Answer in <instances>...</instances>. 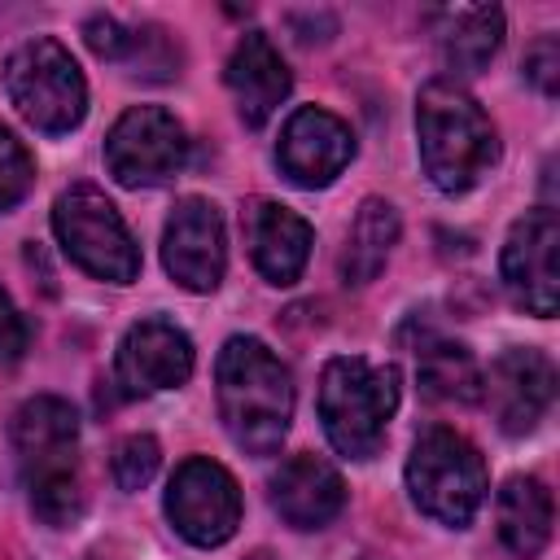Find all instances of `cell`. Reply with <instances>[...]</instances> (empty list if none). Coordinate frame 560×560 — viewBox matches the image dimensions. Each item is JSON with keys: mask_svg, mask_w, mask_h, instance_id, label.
Listing matches in <instances>:
<instances>
[{"mask_svg": "<svg viewBox=\"0 0 560 560\" xmlns=\"http://www.w3.org/2000/svg\"><path fill=\"white\" fill-rule=\"evenodd\" d=\"M494 516H499V538L512 556L521 560H534L547 542H551V521H556V508H551V490L538 481V477H508L499 499H494Z\"/></svg>", "mask_w": 560, "mask_h": 560, "instance_id": "d6986e66", "label": "cell"}, {"mask_svg": "<svg viewBox=\"0 0 560 560\" xmlns=\"http://www.w3.org/2000/svg\"><path fill=\"white\" fill-rule=\"evenodd\" d=\"M438 57L451 74H477L503 44V9L499 4H451L433 13Z\"/></svg>", "mask_w": 560, "mask_h": 560, "instance_id": "ac0fdd59", "label": "cell"}, {"mask_svg": "<svg viewBox=\"0 0 560 560\" xmlns=\"http://www.w3.org/2000/svg\"><path fill=\"white\" fill-rule=\"evenodd\" d=\"M4 92L13 109L44 136H66L88 114V83L70 48L52 35H35L4 61Z\"/></svg>", "mask_w": 560, "mask_h": 560, "instance_id": "8992f818", "label": "cell"}, {"mask_svg": "<svg viewBox=\"0 0 560 560\" xmlns=\"http://www.w3.org/2000/svg\"><path fill=\"white\" fill-rule=\"evenodd\" d=\"M398 407V372L359 354H337L319 372V420L337 455L372 459Z\"/></svg>", "mask_w": 560, "mask_h": 560, "instance_id": "277c9868", "label": "cell"}, {"mask_svg": "<svg viewBox=\"0 0 560 560\" xmlns=\"http://www.w3.org/2000/svg\"><path fill=\"white\" fill-rule=\"evenodd\" d=\"M481 398L494 411L499 429L521 438L547 416V407L556 398V368H551V359L542 350L512 346L481 376Z\"/></svg>", "mask_w": 560, "mask_h": 560, "instance_id": "4fadbf2b", "label": "cell"}, {"mask_svg": "<svg viewBox=\"0 0 560 560\" xmlns=\"http://www.w3.org/2000/svg\"><path fill=\"white\" fill-rule=\"evenodd\" d=\"M158 464H162L158 438H149V433H127V438L114 446L109 472H114V486H118V490L136 494V490H144V486L158 477Z\"/></svg>", "mask_w": 560, "mask_h": 560, "instance_id": "7402d4cb", "label": "cell"}, {"mask_svg": "<svg viewBox=\"0 0 560 560\" xmlns=\"http://www.w3.org/2000/svg\"><path fill=\"white\" fill-rule=\"evenodd\" d=\"M407 490L424 516L464 529L486 499V459L464 433L433 424L407 455Z\"/></svg>", "mask_w": 560, "mask_h": 560, "instance_id": "5b68a950", "label": "cell"}, {"mask_svg": "<svg viewBox=\"0 0 560 560\" xmlns=\"http://www.w3.org/2000/svg\"><path fill=\"white\" fill-rule=\"evenodd\" d=\"M249 560H276V556H271V551H254Z\"/></svg>", "mask_w": 560, "mask_h": 560, "instance_id": "4316f807", "label": "cell"}, {"mask_svg": "<svg viewBox=\"0 0 560 560\" xmlns=\"http://www.w3.org/2000/svg\"><path fill=\"white\" fill-rule=\"evenodd\" d=\"M245 228H249L254 267L262 271L267 284L284 289V284H293L306 271L315 232H311V223L298 210H289L280 201H254L249 214H245Z\"/></svg>", "mask_w": 560, "mask_h": 560, "instance_id": "e0dca14e", "label": "cell"}, {"mask_svg": "<svg viewBox=\"0 0 560 560\" xmlns=\"http://www.w3.org/2000/svg\"><path fill=\"white\" fill-rule=\"evenodd\" d=\"M162 262L171 280L188 293H214L228 267V236L223 214L206 197H179L166 232H162Z\"/></svg>", "mask_w": 560, "mask_h": 560, "instance_id": "8fae6325", "label": "cell"}, {"mask_svg": "<svg viewBox=\"0 0 560 560\" xmlns=\"http://www.w3.org/2000/svg\"><path fill=\"white\" fill-rule=\"evenodd\" d=\"M350 158H354V131L319 105L293 109L280 131V144H276V162H280L284 179L298 188L332 184L350 166Z\"/></svg>", "mask_w": 560, "mask_h": 560, "instance_id": "7c38bea8", "label": "cell"}, {"mask_svg": "<svg viewBox=\"0 0 560 560\" xmlns=\"http://www.w3.org/2000/svg\"><path fill=\"white\" fill-rule=\"evenodd\" d=\"M416 136L424 175L442 192H468L499 162V131L490 114L455 79H429L420 88Z\"/></svg>", "mask_w": 560, "mask_h": 560, "instance_id": "7a4b0ae2", "label": "cell"}, {"mask_svg": "<svg viewBox=\"0 0 560 560\" xmlns=\"http://www.w3.org/2000/svg\"><path fill=\"white\" fill-rule=\"evenodd\" d=\"M114 376L122 394H158L175 389L192 376V341L171 319H140L122 332L114 354Z\"/></svg>", "mask_w": 560, "mask_h": 560, "instance_id": "5bb4252c", "label": "cell"}, {"mask_svg": "<svg viewBox=\"0 0 560 560\" xmlns=\"http://www.w3.org/2000/svg\"><path fill=\"white\" fill-rule=\"evenodd\" d=\"M560 219L551 206H538V210H525L508 241H503V254H499V276H503V289L508 298L538 315V319H551L556 306H560Z\"/></svg>", "mask_w": 560, "mask_h": 560, "instance_id": "9c48e42d", "label": "cell"}, {"mask_svg": "<svg viewBox=\"0 0 560 560\" xmlns=\"http://www.w3.org/2000/svg\"><path fill=\"white\" fill-rule=\"evenodd\" d=\"M271 508L293 529H324L346 508V481L319 455H289L271 477Z\"/></svg>", "mask_w": 560, "mask_h": 560, "instance_id": "9a60e30c", "label": "cell"}, {"mask_svg": "<svg viewBox=\"0 0 560 560\" xmlns=\"http://www.w3.org/2000/svg\"><path fill=\"white\" fill-rule=\"evenodd\" d=\"M398 241V210L385 197H368L346 232V249H341V280L346 284H368L376 280V271L385 267L389 249Z\"/></svg>", "mask_w": 560, "mask_h": 560, "instance_id": "ffe728a7", "label": "cell"}, {"mask_svg": "<svg viewBox=\"0 0 560 560\" xmlns=\"http://www.w3.org/2000/svg\"><path fill=\"white\" fill-rule=\"evenodd\" d=\"M31 184H35V162L26 144L9 127H0V210H13L31 192Z\"/></svg>", "mask_w": 560, "mask_h": 560, "instance_id": "603a6c76", "label": "cell"}, {"mask_svg": "<svg viewBox=\"0 0 560 560\" xmlns=\"http://www.w3.org/2000/svg\"><path fill=\"white\" fill-rule=\"evenodd\" d=\"M52 232L79 271L109 280V284H131L140 276L136 236L127 232L118 206L101 188L92 184L66 188L52 206Z\"/></svg>", "mask_w": 560, "mask_h": 560, "instance_id": "52a82bcc", "label": "cell"}, {"mask_svg": "<svg viewBox=\"0 0 560 560\" xmlns=\"http://www.w3.org/2000/svg\"><path fill=\"white\" fill-rule=\"evenodd\" d=\"M525 79L542 96H556L560 92V39L556 35H542V39L529 44V52H525Z\"/></svg>", "mask_w": 560, "mask_h": 560, "instance_id": "d4e9b609", "label": "cell"}, {"mask_svg": "<svg viewBox=\"0 0 560 560\" xmlns=\"http://www.w3.org/2000/svg\"><path fill=\"white\" fill-rule=\"evenodd\" d=\"M416 372H420L424 398H433V402H477L481 398V368H477L472 350L459 341L429 337L416 350Z\"/></svg>", "mask_w": 560, "mask_h": 560, "instance_id": "44dd1931", "label": "cell"}, {"mask_svg": "<svg viewBox=\"0 0 560 560\" xmlns=\"http://www.w3.org/2000/svg\"><path fill=\"white\" fill-rule=\"evenodd\" d=\"M83 39H88V48H92L96 57H105V61H127V57H131V44H136V31H127L122 22L96 13V18L83 22Z\"/></svg>", "mask_w": 560, "mask_h": 560, "instance_id": "cb8c5ba5", "label": "cell"}, {"mask_svg": "<svg viewBox=\"0 0 560 560\" xmlns=\"http://www.w3.org/2000/svg\"><path fill=\"white\" fill-rule=\"evenodd\" d=\"M188 162L184 122L162 105H131L105 136V166L122 188H153Z\"/></svg>", "mask_w": 560, "mask_h": 560, "instance_id": "ba28073f", "label": "cell"}, {"mask_svg": "<svg viewBox=\"0 0 560 560\" xmlns=\"http://www.w3.org/2000/svg\"><path fill=\"white\" fill-rule=\"evenodd\" d=\"M166 516H171L175 534L188 538L192 547L228 542L236 534V525H241L236 477L223 464L206 459V455L184 459L166 481Z\"/></svg>", "mask_w": 560, "mask_h": 560, "instance_id": "30bf717a", "label": "cell"}, {"mask_svg": "<svg viewBox=\"0 0 560 560\" xmlns=\"http://www.w3.org/2000/svg\"><path fill=\"white\" fill-rule=\"evenodd\" d=\"M223 79H228V92L236 96V114H241L245 127H262L293 88V74L284 66V57L276 52V44L262 31L241 35V44L228 57Z\"/></svg>", "mask_w": 560, "mask_h": 560, "instance_id": "2e32d148", "label": "cell"}, {"mask_svg": "<svg viewBox=\"0 0 560 560\" xmlns=\"http://www.w3.org/2000/svg\"><path fill=\"white\" fill-rule=\"evenodd\" d=\"M74 446H79V416L66 398L35 394L18 407V416H13L18 468L31 490V512L52 529L79 521V512H83Z\"/></svg>", "mask_w": 560, "mask_h": 560, "instance_id": "3957f363", "label": "cell"}, {"mask_svg": "<svg viewBox=\"0 0 560 560\" xmlns=\"http://www.w3.org/2000/svg\"><path fill=\"white\" fill-rule=\"evenodd\" d=\"M31 346V328L22 319V311L13 306V298L0 289V363H18Z\"/></svg>", "mask_w": 560, "mask_h": 560, "instance_id": "484cf974", "label": "cell"}, {"mask_svg": "<svg viewBox=\"0 0 560 560\" xmlns=\"http://www.w3.org/2000/svg\"><path fill=\"white\" fill-rule=\"evenodd\" d=\"M214 398L228 438L245 455H276L293 420V376L258 337H228L214 363Z\"/></svg>", "mask_w": 560, "mask_h": 560, "instance_id": "6da1fadb", "label": "cell"}]
</instances>
